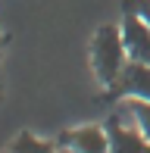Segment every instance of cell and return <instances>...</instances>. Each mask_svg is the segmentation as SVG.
<instances>
[{
    "label": "cell",
    "mask_w": 150,
    "mask_h": 153,
    "mask_svg": "<svg viewBox=\"0 0 150 153\" xmlns=\"http://www.w3.org/2000/svg\"><path fill=\"white\" fill-rule=\"evenodd\" d=\"M91 59H94V72L103 85H116L128 62L125 53V41H122V28L116 25H103L94 34V44H91Z\"/></svg>",
    "instance_id": "6da1fadb"
},
{
    "label": "cell",
    "mask_w": 150,
    "mask_h": 153,
    "mask_svg": "<svg viewBox=\"0 0 150 153\" xmlns=\"http://www.w3.org/2000/svg\"><path fill=\"white\" fill-rule=\"evenodd\" d=\"M122 41H125V53L134 62H150V25L138 13H125L122 19Z\"/></svg>",
    "instance_id": "7a4b0ae2"
},
{
    "label": "cell",
    "mask_w": 150,
    "mask_h": 153,
    "mask_svg": "<svg viewBox=\"0 0 150 153\" xmlns=\"http://www.w3.org/2000/svg\"><path fill=\"white\" fill-rule=\"evenodd\" d=\"M106 134H110V153H150V137L141 134L134 125H125L119 116L106 122Z\"/></svg>",
    "instance_id": "3957f363"
},
{
    "label": "cell",
    "mask_w": 150,
    "mask_h": 153,
    "mask_svg": "<svg viewBox=\"0 0 150 153\" xmlns=\"http://www.w3.org/2000/svg\"><path fill=\"white\" fill-rule=\"evenodd\" d=\"M119 94L125 97H138V100H150V62H134L128 59L122 69L119 81H116Z\"/></svg>",
    "instance_id": "277c9868"
},
{
    "label": "cell",
    "mask_w": 150,
    "mask_h": 153,
    "mask_svg": "<svg viewBox=\"0 0 150 153\" xmlns=\"http://www.w3.org/2000/svg\"><path fill=\"white\" fill-rule=\"evenodd\" d=\"M66 147H69V153H110V134L97 125L75 128L66 134Z\"/></svg>",
    "instance_id": "5b68a950"
},
{
    "label": "cell",
    "mask_w": 150,
    "mask_h": 153,
    "mask_svg": "<svg viewBox=\"0 0 150 153\" xmlns=\"http://www.w3.org/2000/svg\"><path fill=\"white\" fill-rule=\"evenodd\" d=\"M119 116H128V122L141 131V134L150 137V100H138V97H128L125 106H122Z\"/></svg>",
    "instance_id": "8992f818"
},
{
    "label": "cell",
    "mask_w": 150,
    "mask_h": 153,
    "mask_svg": "<svg viewBox=\"0 0 150 153\" xmlns=\"http://www.w3.org/2000/svg\"><path fill=\"white\" fill-rule=\"evenodd\" d=\"M10 153H56V150H53V144H47V141H41V137L28 134V131H22V134L10 144Z\"/></svg>",
    "instance_id": "52a82bcc"
},
{
    "label": "cell",
    "mask_w": 150,
    "mask_h": 153,
    "mask_svg": "<svg viewBox=\"0 0 150 153\" xmlns=\"http://www.w3.org/2000/svg\"><path fill=\"white\" fill-rule=\"evenodd\" d=\"M0 53H3V38H0Z\"/></svg>",
    "instance_id": "ba28073f"
}]
</instances>
